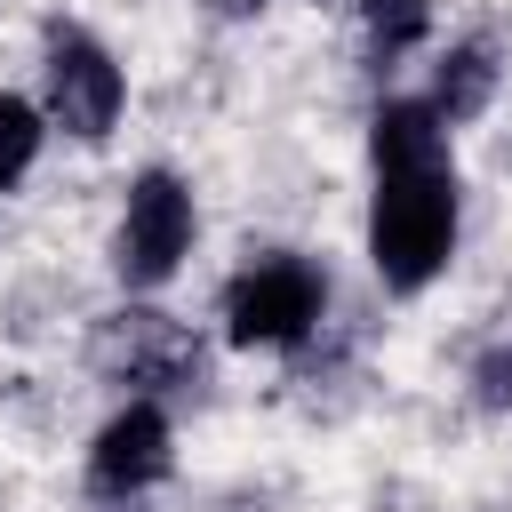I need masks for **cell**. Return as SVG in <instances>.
<instances>
[{"label": "cell", "mask_w": 512, "mask_h": 512, "mask_svg": "<svg viewBox=\"0 0 512 512\" xmlns=\"http://www.w3.org/2000/svg\"><path fill=\"white\" fill-rule=\"evenodd\" d=\"M168 464H176V424H168V408H160V400H120V408L96 424V440H88V496L136 504L144 488L168 480Z\"/></svg>", "instance_id": "cell-6"}, {"label": "cell", "mask_w": 512, "mask_h": 512, "mask_svg": "<svg viewBox=\"0 0 512 512\" xmlns=\"http://www.w3.org/2000/svg\"><path fill=\"white\" fill-rule=\"evenodd\" d=\"M344 8H376V0H344Z\"/></svg>", "instance_id": "cell-10"}, {"label": "cell", "mask_w": 512, "mask_h": 512, "mask_svg": "<svg viewBox=\"0 0 512 512\" xmlns=\"http://www.w3.org/2000/svg\"><path fill=\"white\" fill-rule=\"evenodd\" d=\"M328 320V272L312 256H256L224 288V336L240 352H296Z\"/></svg>", "instance_id": "cell-4"}, {"label": "cell", "mask_w": 512, "mask_h": 512, "mask_svg": "<svg viewBox=\"0 0 512 512\" xmlns=\"http://www.w3.org/2000/svg\"><path fill=\"white\" fill-rule=\"evenodd\" d=\"M472 400H480L488 416H512V336L472 360Z\"/></svg>", "instance_id": "cell-9"}, {"label": "cell", "mask_w": 512, "mask_h": 512, "mask_svg": "<svg viewBox=\"0 0 512 512\" xmlns=\"http://www.w3.org/2000/svg\"><path fill=\"white\" fill-rule=\"evenodd\" d=\"M88 368L112 384H136L128 400H160V392H192L200 384V336L176 312L152 304H120L88 328Z\"/></svg>", "instance_id": "cell-5"}, {"label": "cell", "mask_w": 512, "mask_h": 512, "mask_svg": "<svg viewBox=\"0 0 512 512\" xmlns=\"http://www.w3.org/2000/svg\"><path fill=\"white\" fill-rule=\"evenodd\" d=\"M368 264L392 296H424L448 256H456V224H464V192H456V152L448 128L432 120L424 96H384L368 120Z\"/></svg>", "instance_id": "cell-1"}, {"label": "cell", "mask_w": 512, "mask_h": 512, "mask_svg": "<svg viewBox=\"0 0 512 512\" xmlns=\"http://www.w3.org/2000/svg\"><path fill=\"white\" fill-rule=\"evenodd\" d=\"M40 144H48V120H40V104H32V96H16V88H0V200H8V192L32 176Z\"/></svg>", "instance_id": "cell-8"}, {"label": "cell", "mask_w": 512, "mask_h": 512, "mask_svg": "<svg viewBox=\"0 0 512 512\" xmlns=\"http://www.w3.org/2000/svg\"><path fill=\"white\" fill-rule=\"evenodd\" d=\"M192 232H200V208H192V184L176 168H136L128 176V200H120V224H112V272L128 296H152L184 272L192 256Z\"/></svg>", "instance_id": "cell-3"}, {"label": "cell", "mask_w": 512, "mask_h": 512, "mask_svg": "<svg viewBox=\"0 0 512 512\" xmlns=\"http://www.w3.org/2000/svg\"><path fill=\"white\" fill-rule=\"evenodd\" d=\"M496 88H504V48H496L488 32H472V40H448V48H440L424 104H432V120L456 136V128H472V120L496 104Z\"/></svg>", "instance_id": "cell-7"}, {"label": "cell", "mask_w": 512, "mask_h": 512, "mask_svg": "<svg viewBox=\"0 0 512 512\" xmlns=\"http://www.w3.org/2000/svg\"><path fill=\"white\" fill-rule=\"evenodd\" d=\"M40 120L56 128V136H72V144H104L112 128H120V112H128V72H120V56L88 32V24H48L40 32Z\"/></svg>", "instance_id": "cell-2"}]
</instances>
